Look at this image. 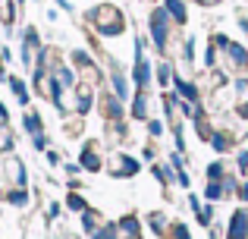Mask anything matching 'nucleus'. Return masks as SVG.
Masks as SVG:
<instances>
[{
	"label": "nucleus",
	"instance_id": "46",
	"mask_svg": "<svg viewBox=\"0 0 248 239\" xmlns=\"http://www.w3.org/2000/svg\"><path fill=\"white\" fill-rule=\"evenodd\" d=\"M44 16H47V22H57V16H60V13H57V10H54V6H50V10H47V13H44Z\"/></svg>",
	"mask_w": 248,
	"mask_h": 239
},
{
	"label": "nucleus",
	"instance_id": "28",
	"mask_svg": "<svg viewBox=\"0 0 248 239\" xmlns=\"http://www.w3.org/2000/svg\"><path fill=\"white\" fill-rule=\"evenodd\" d=\"M195 44H198L195 35H188L186 41H182V60H186V63H195Z\"/></svg>",
	"mask_w": 248,
	"mask_h": 239
},
{
	"label": "nucleus",
	"instance_id": "38",
	"mask_svg": "<svg viewBox=\"0 0 248 239\" xmlns=\"http://www.w3.org/2000/svg\"><path fill=\"white\" fill-rule=\"evenodd\" d=\"M176 183H179L182 189H188V186H192V179H188V173H186V170H176Z\"/></svg>",
	"mask_w": 248,
	"mask_h": 239
},
{
	"label": "nucleus",
	"instance_id": "37",
	"mask_svg": "<svg viewBox=\"0 0 248 239\" xmlns=\"http://www.w3.org/2000/svg\"><path fill=\"white\" fill-rule=\"evenodd\" d=\"M236 195H239V202H242V205H248V179L239 183V192H236Z\"/></svg>",
	"mask_w": 248,
	"mask_h": 239
},
{
	"label": "nucleus",
	"instance_id": "13",
	"mask_svg": "<svg viewBox=\"0 0 248 239\" xmlns=\"http://www.w3.org/2000/svg\"><path fill=\"white\" fill-rule=\"evenodd\" d=\"M132 117L135 120H151V98H148V92H139L132 98Z\"/></svg>",
	"mask_w": 248,
	"mask_h": 239
},
{
	"label": "nucleus",
	"instance_id": "26",
	"mask_svg": "<svg viewBox=\"0 0 248 239\" xmlns=\"http://www.w3.org/2000/svg\"><path fill=\"white\" fill-rule=\"evenodd\" d=\"M91 239H120V223H101L97 233H91Z\"/></svg>",
	"mask_w": 248,
	"mask_h": 239
},
{
	"label": "nucleus",
	"instance_id": "49",
	"mask_svg": "<svg viewBox=\"0 0 248 239\" xmlns=\"http://www.w3.org/2000/svg\"><path fill=\"white\" fill-rule=\"evenodd\" d=\"M35 3H44V0H35Z\"/></svg>",
	"mask_w": 248,
	"mask_h": 239
},
{
	"label": "nucleus",
	"instance_id": "47",
	"mask_svg": "<svg viewBox=\"0 0 248 239\" xmlns=\"http://www.w3.org/2000/svg\"><path fill=\"white\" fill-rule=\"evenodd\" d=\"M195 3H201V6H217L220 0H195Z\"/></svg>",
	"mask_w": 248,
	"mask_h": 239
},
{
	"label": "nucleus",
	"instance_id": "33",
	"mask_svg": "<svg viewBox=\"0 0 248 239\" xmlns=\"http://www.w3.org/2000/svg\"><path fill=\"white\" fill-rule=\"evenodd\" d=\"M31 145H35V151H47V148H50V139H47V132H38V135H31Z\"/></svg>",
	"mask_w": 248,
	"mask_h": 239
},
{
	"label": "nucleus",
	"instance_id": "31",
	"mask_svg": "<svg viewBox=\"0 0 248 239\" xmlns=\"http://www.w3.org/2000/svg\"><path fill=\"white\" fill-rule=\"evenodd\" d=\"M223 192H226V195H236V192H239V176H236V173H226V176H223Z\"/></svg>",
	"mask_w": 248,
	"mask_h": 239
},
{
	"label": "nucleus",
	"instance_id": "2",
	"mask_svg": "<svg viewBox=\"0 0 248 239\" xmlns=\"http://www.w3.org/2000/svg\"><path fill=\"white\" fill-rule=\"evenodd\" d=\"M173 16L167 13V6H154L151 16H148V29H151V44L157 48V54H167L170 50V35H173Z\"/></svg>",
	"mask_w": 248,
	"mask_h": 239
},
{
	"label": "nucleus",
	"instance_id": "18",
	"mask_svg": "<svg viewBox=\"0 0 248 239\" xmlns=\"http://www.w3.org/2000/svg\"><path fill=\"white\" fill-rule=\"evenodd\" d=\"M6 202H10L13 208H25V205H29V189H25V186H13V189L6 192Z\"/></svg>",
	"mask_w": 248,
	"mask_h": 239
},
{
	"label": "nucleus",
	"instance_id": "44",
	"mask_svg": "<svg viewBox=\"0 0 248 239\" xmlns=\"http://www.w3.org/2000/svg\"><path fill=\"white\" fill-rule=\"evenodd\" d=\"M239 29L248 35V16H245V13H239Z\"/></svg>",
	"mask_w": 248,
	"mask_h": 239
},
{
	"label": "nucleus",
	"instance_id": "8",
	"mask_svg": "<svg viewBox=\"0 0 248 239\" xmlns=\"http://www.w3.org/2000/svg\"><path fill=\"white\" fill-rule=\"evenodd\" d=\"M173 88H176L179 98L192 101V104H201V85L198 82H188V79H182L179 73H173Z\"/></svg>",
	"mask_w": 248,
	"mask_h": 239
},
{
	"label": "nucleus",
	"instance_id": "1",
	"mask_svg": "<svg viewBox=\"0 0 248 239\" xmlns=\"http://www.w3.org/2000/svg\"><path fill=\"white\" fill-rule=\"evenodd\" d=\"M85 19H88L91 25L97 29V35L101 38H116L126 32V19H123V13L116 10L113 3H97L91 6L88 13H85Z\"/></svg>",
	"mask_w": 248,
	"mask_h": 239
},
{
	"label": "nucleus",
	"instance_id": "43",
	"mask_svg": "<svg viewBox=\"0 0 248 239\" xmlns=\"http://www.w3.org/2000/svg\"><path fill=\"white\" fill-rule=\"evenodd\" d=\"M66 173H69V176H76V173H82V164H79V160H76V164H66Z\"/></svg>",
	"mask_w": 248,
	"mask_h": 239
},
{
	"label": "nucleus",
	"instance_id": "45",
	"mask_svg": "<svg viewBox=\"0 0 248 239\" xmlns=\"http://www.w3.org/2000/svg\"><path fill=\"white\" fill-rule=\"evenodd\" d=\"M57 6H60L63 13H73V3H69V0H57Z\"/></svg>",
	"mask_w": 248,
	"mask_h": 239
},
{
	"label": "nucleus",
	"instance_id": "32",
	"mask_svg": "<svg viewBox=\"0 0 248 239\" xmlns=\"http://www.w3.org/2000/svg\"><path fill=\"white\" fill-rule=\"evenodd\" d=\"M236 170L242 173V176H248V148H239V154H236Z\"/></svg>",
	"mask_w": 248,
	"mask_h": 239
},
{
	"label": "nucleus",
	"instance_id": "22",
	"mask_svg": "<svg viewBox=\"0 0 248 239\" xmlns=\"http://www.w3.org/2000/svg\"><path fill=\"white\" fill-rule=\"evenodd\" d=\"M204 198H207V202H220V198H226V192H223V179H220V183L207 179V186H204Z\"/></svg>",
	"mask_w": 248,
	"mask_h": 239
},
{
	"label": "nucleus",
	"instance_id": "42",
	"mask_svg": "<svg viewBox=\"0 0 248 239\" xmlns=\"http://www.w3.org/2000/svg\"><path fill=\"white\" fill-rule=\"evenodd\" d=\"M10 123V113H6V104H0V129Z\"/></svg>",
	"mask_w": 248,
	"mask_h": 239
},
{
	"label": "nucleus",
	"instance_id": "50",
	"mask_svg": "<svg viewBox=\"0 0 248 239\" xmlns=\"http://www.w3.org/2000/svg\"><path fill=\"white\" fill-rule=\"evenodd\" d=\"M151 3H154V0H151Z\"/></svg>",
	"mask_w": 248,
	"mask_h": 239
},
{
	"label": "nucleus",
	"instance_id": "4",
	"mask_svg": "<svg viewBox=\"0 0 248 239\" xmlns=\"http://www.w3.org/2000/svg\"><path fill=\"white\" fill-rule=\"evenodd\" d=\"M79 164H82V170H88V173H101L104 170V158H101V151H97L94 142H85V145H82Z\"/></svg>",
	"mask_w": 248,
	"mask_h": 239
},
{
	"label": "nucleus",
	"instance_id": "3",
	"mask_svg": "<svg viewBox=\"0 0 248 239\" xmlns=\"http://www.w3.org/2000/svg\"><path fill=\"white\" fill-rule=\"evenodd\" d=\"M141 170V160L139 158H132V154H116L113 158V167H110V176H116V179H123V176H135V173Z\"/></svg>",
	"mask_w": 248,
	"mask_h": 239
},
{
	"label": "nucleus",
	"instance_id": "10",
	"mask_svg": "<svg viewBox=\"0 0 248 239\" xmlns=\"http://www.w3.org/2000/svg\"><path fill=\"white\" fill-rule=\"evenodd\" d=\"M207 145H211L217 154H230L232 148H236V135H232V132H223V129H214V135H211V142H207Z\"/></svg>",
	"mask_w": 248,
	"mask_h": 239
},
{
	"label": "nucleus",
	"instance_id": "17",
	"mask_svg": "<svg viewBox=\"0 0 248 239\" xmlns=\"http://www.w3.org/2000/svg\"><path fill=\"white\" fill-rule=\"evenodd\" d=\"M10 88H13V95H16V101H19L22 107L31 101V95H29V85H25V82L19 79V76H10Z\"/></svg>",
	"mask_w": 248,
	"mask_h": 239
},
{
	"label": "nucleus",
	"instance_id": "39",
	"mask_svg": "<svg viewBox=\"0 0 248 239\" xmlns=\"http://www.w3.org/2000/svg\"><path fill=\"white\" fill-rule=\"evenodd\" d=\"M188 208H192V214H198V211H201V198L198 195H188Z\"/></svg>",
	"mask_w": 248,
	"mask_h": 239
},
{
	"label": "nucleus",
	"instance_id": "34",
	"mask_svg": "<svg viewBox=\"0 0 248 239\" xmlns=\"http://www.w3.org/2000/svg\"><path fill=\"white\" fill-rule=\"evenodd\" d=\"M170 236H173V239H192V233H188L186 223H173V227H170Z\"/></svg>",
	"mask_w": 248,
	"mask_h": 239
},
{
	"label": "nucleus",
	"instance_id": "7",
	"mask_svg": "<svg viewBox=\"0 0 248 239\" xmlns=\"http://www.w3.org/2000/svg\"><path fill=\"white\" fill-rule=\"evenodd\" d=\"M223 60L230 63L232 69L245 73V69H248V48H245V44H239V41H230V48L223 50Z\"/></svg>",
	"mask_w": 248,
	"mask_h": 239
},
{
	"label": "nucleus",
	"instance_id": "21",
	"mask_svg": "<svg viewBox=\"0 0 248 239\" xmlns=\"http://www.w3.org/2000/svg\"><path fill=\"white\" fill-rule=\"evenodd\" d=\"M151 173L160 179L164 186H170V183H176V170L170 164H151Z\"/></svg>",
	"mask_w": 248,
	"mask_h": 239
},
{
	"label": "nucleus",
	"instance_id": "41",
	"mask_svg": "<svg viewBox=\"0 0 248 239\" xmlns=\"http://www.w3.org/2000/svg\"><path fill=\"white\" fill-rule=\"evenodd\" d=\"M154 154H157V151H154V145H145V151H141V158H145V160H151V164H154Z\"/></svg>",
	"mask_w": 248,
	"mask_h": 239
},
{
	"label": "nucleus",
	"instance_id": "29",
	"mask_svg": "<svg viewBox=\"0 0 248 239\" xmlns=\"http://www.w3.org/2000/svg\"><path fill=\"white\" fill-rule=\"evenodd\" d=\"M66 208H69V211H88V205H85V198L73 189V192L66 195Z\"/></svg>",
	"mask_w": 248,
	"mask_h": 239
},
{
	"label": "nucleus",
	"instance_id": "14",
	"mask_svg": "<svg viewBox=\"0 0 248 239\" xmlns=\"http://www.w3.org/2000/svg\"><path fill=\"white\" fill-rule=\"evenodd\" d=\"M22 129H25L29 135L44 132V120H41V113H38V111H25V113H22Z\"/></svg>",
	"mask_w": 248,
	"mask_h": 239
},
{
	"label": "nucleus",
	"instance_id": "11",
	"mask_svg": "<svg viewBox=\"0 0 248 239\" xmlns=\"http://www.w3.org/2000/svg\"><path fill=\"white\" fill-rule=\"evenodd\" d=\"M76 113L85 117V113H91V107H94V92H91V85H79L76 88Z\"/></svg>",
	"mask_w": 248,
	"mask_h": 239
},
{
	"label": "nucleus",
	"instance_id": "6",
	"mask_svg": "<svg viewBox=\"0 0 248 239\" xmlns=\"http://www.w3.org/2000/svg\"><path fill=\"white\" fill-rule=\"evenodd\" d=\"M110 88H113L116 98L123 101L129 98V79H126V69L120 66V60H110Z\"/></svg>",
	"mask_w": 248,
	"mask_h": 239
},
{
	"label": "nucleus",
	"instance_id": "5",
	"mask_svg": "<svg viewBox=\"0 0 248 239\" xmlns=\"http://www.w3.org/2000/svg\"><path fill=\"white\" fill-rule=\"evenodd\" d=\"M132 82L139 92H148L151 85V60L145 54H135V63H132Z\"/></svg>",
	"mask_w": 248,
	"mask_h": 239
},
{
	"label": "nucleus",
	"instance_id": "48",
	"mask_svg": "<svg viewBox=\"0 0 248 239\" xmlns=\"http://www.w3.org/2000/svg\"><path fill=\"white\" fill-rule=\"evenodd\" d=\"M13 3H16V6H22V3H25V0H13Z\"/></svg>",
	"mask_w": 248,
	"mask_h": 239
},
{
	"label": "nucleus",
	"instance_id": "24",
	"mask_svg": "<svg viewBox=\"0 0 248 239\" xmlns=\"http://www.w3.org/2000/svg\"><path fill=\"white\" fill-rule=\"evenodd\" d=\"M22 44H29L31 50L44 48V44H41V35H38V29H35V25H25V29H22Z\"/></svg>",
	"mask_w": 248,
	"mask_h": 239
},
{
	"label": "nucleus",
	"instance_id": "16",
	"mask_svg": "<svg viewBox=\"0 0 248 239\" xmlns=\"http://www.w3.org/2000/svg\"><path fill=\"white\" fill-rule=\"evenodd\" d=\"M173 73H176V69H173V63H170V60H160L157 66H154V76H157L160 88H170V85H173Z\"/></svg>",
	"mask_w": 248,
	"mask_h": 239
},
{
	"label": "nucleus",
	"instance_id": "25",
	"mask_svg": "<svg viewBox=\"0 0 248 239\" xmlns=\"http://www.w3.org/2000/svg\"><path fill=\"white\" fill-rule=\"evenodd\" d=\"M220 54H223V50H220L217 44H207L204 48V69H217L220 66Z\"/></svg>",
	"mask_w": 248,
	"mask_h": 239
},
{
	"label": "nucleus",
	"instance_id": "15",
	"mask_svg": "<svg viewBox=\"0 0 248 239\" xmlns=\"http://www.w3.org/2000/svg\"><path fill=\"white\" fill-rule=\"evenodd\" d=\"M164 6H167V13H170V16H173V22H176V25H186V22H188L186 0H164Z\"/></svg>",
	"mask_w": 248,
	"mask_h": 239
},
{
	"label": "nucleus",
	"instance_id": "35",
	"mask_svg": "<svg viewBox=\"0 0 248 239\" xmlns=\"http://www.w3.org/2000/svg\"><path fill=\"white\" fill-rule=\"evenodd\" d=\"M164 120H148V135H154V139H160L164 135Z\"/></svg>",
	"mask_w": 248,
	"mask_h": 239
},
{
	"label": "nucleus",
	"instance_id": "40",
	"mask_svg": "<svg viewBox=\"0 0 248 239\" xmlns=\"http://www.w3.org/2000/svg\"><path fill=\"white\" fill-rule=\"evenodd\" d=\"M57 217H60V205L50 202V208H47V221H57Z\"/></svg>",
	"mask_w": 248,
	"mask_h": 239
},
{
	"label": "nucleus",
	"instance_id": "23",
	"mask_svg": "<svg viewBox=\"0 0 248 239\" xmlns=\"http://www.w3.org/2000/svg\"><path fill=\"white\" fill-rule=\"evenodd\" d=\"M226 173H230V170H226L223 160H211V164H207V170H204V176H207V179H214V183H220Z\"/></svg>",
	"mask_w": 248,
	"mask_h": 239
},
{
	"label": "nucleus",
	"instance_id": "12",
	"mask_svg": "<svg viewBox=\"0 0 248 239\" xmlns=\"http://www.w3.org/2000/svg\"><path fill=\"white\" fill-rule=\"evenodd\" d=\"M6 173H10V179H13V186H25L29 183V173H25V167H22V160L19 158H13L10 151H6Z\"/></svg>",
	"mask_w": 248,
	"mask_h": 239
},
{
	"label": "nucleus",
	"instance_id": "19",
	"mask_svg": "<svg viewBox=\"0 0 248 239\" xmlns=\"http://www.w3.org/2000/svg\"><path fill=\"white\" fill-rule=\"evenodd\" d=\"M120 230H123V233H126V239H139V236H141L139 217H135V214H126V217H123V221H120Z\"/></svg>",
	"mask_w": 248,
	"mask_h": 239
},
{
	"label": "nucleus",
	"instance_id": "36",
	"mask_svg": "<svg viewBox=\"0 0 248 239\" xmlns=\"http://www.w3.org/2000/svg\"><path fill=\"white\" fill-rule=\"evenodd\" d=\"M44 158H47V164H50V167H60V160H63V158H60V151H54V148H47V151H44Z\"/></svg>",
	"mask_w": 248,
	"mask_h": 239
},
{
	"label": "nucleus",
	"instance_id": "20",
	"mask_svg": "<svg viewBox=\"0 0 248 239\" xmlns=\"http://www.w3.org/2000/svg\"><path fill=\"white\" fill-rule=\"evenodd\" d=\"M97 227H101V214H97L94 208L82 211V230L85 233H97Z\"/></svg>",
	"mask_w": 248,
	"mask_h": 239
},
{
	"label": "nucleus",
	"instance_id": "27",
	"mask_svg": "<svg viewBox=\"0 0 248 239\" xmlns=\"http://www.w3.org/2000/svg\"><path fill=\"white\" fill-rule=\"evenodd\" d=\"M148 223H151V230H154V233H160V236L167 233V214H164V211H151Z\"/></svg>",
	"mask_w": 248,
	"mask_h": 239
},
{
	"label": "nucleus",
	"instance_id": "30",
	"mask_svg": "<svg viewBox=\"0 0 248 239\" xmlns=\"http://www.w3.org/2000/svg\"><path fill=\"white\" fill-rule=\"evenodd\" d=\"M195 221H198L201 227H211L214 223V205H201V211L195 214Z\"/></svg>",
	"mask_w": 248,
	"mask_h": 239
},
{
	"label": "nucleus",
	"instance_id": "9",
	"mask_svg": "<svg viewBox=\"0 0 248 239\" xmlns=\"http://www.w3.org/2000/svg\"><path fill=\"white\" fill-rule=\"evenodd\" d=\"M97 104L107 111L104 117H107L110 123H120L123 120V111H126V107H123V98H116L113 92H110V95H101V101H97Z\"/></svg>",
	"mask_w": 248,
	"mask_h": 239
}]
</instances>
